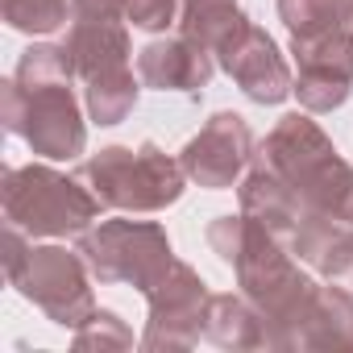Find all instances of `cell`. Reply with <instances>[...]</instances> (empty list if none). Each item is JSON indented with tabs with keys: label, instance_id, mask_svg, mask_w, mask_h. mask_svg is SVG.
Masks as SVG:
<instances>
[{
	"label": "cell",
	"instance_id": "cell-1",
	"mask_svg": "<svg viewBox=\"0 0 353 353\" xmlns=\"http://www.w3.org/2000/svg\"><path fill=\"white\" fill-rule=\"evenodd\" d=\"M208 245L237 270L241 295L266 316V336L270 349H283L287 328L295 324L299 307L312 295V279L299 270V258L283 237H274L262 221L254 216H216L208 225Z\"/></svg>",
	"mask_w": 353,
	"mask_h": 353
},
{
	"label": "cell",
	"instance_id": "cell-2",
	"mask_svg": "<svg viewBox=\"0 0 353 353\" xmlns=\"http://www.w3.org/2000/svg\"><path fill=\"white\" fill-rule=\"evenodd\" d=\"M258 166H266L316 212L341 216L353 225V166L341 158L332 137L303 112H287L266 141L254 154Z\"/></svg>",
	"mask_w": 353,
	"mask_h": 353
},
{
	"label": "cell",
	"instance_id": "cell-3",
	"mask_svg": "<svg viewBox=\"0 0 353 353\" xmlns=\"http://www.w3.org/2000/svg\"><path fill=\"white\" fill-rule=\"evenodd\" d=\"M30 233H21L17 225L5 229V274L9 283L50 316V324L59 328H79L92 312V283H88V262L75 250L63 245H30Z\"/></svg>",
	"mask_w": 353,
	"mask_h": 353
},
{
	"label": "cell",
	"instance_id": "cell-4",
	"mask_svg": "<svg viewBox=\"0 0 353 353\" xmlns=\"http://www.w3.org/2000/svg\"><path fill=\"white\" fill-rule=\"evenodd\" d=\"M0 200H5V221L30 237L88 233V225L104 208L88 183L71 179V174L54 166H42V162L9 166L5 183H0Z\"/></svg>",
	"mask_w": 353,
	"mask_h": 353
},
{
	"label": "cell",
	"instance_id": "cell-5",
	"mask_svg": "<svg viewBox=\"0 0 353 353\" xmlns=\"http://www.w3.org/2000/svg\"><path fill=\"white\" fill-rule=\"evenodd\" d=\"M79 179L100 196L104 208L117 212H162L183 196L188 170L154 141L129 150V145H104L79 166Z\"/></svg>",
	"mask_w": 353,
	"mask_h": 353
},
{
	"label": "cell",
	"instance_id": "cell-6",
	"mask_svg": "<svg viewBox=\"0 0 353 353\" xmlns=\"http://www.w3.org/2000/svg\"><path fill=\"white\" fill-rule=\"evenodd\" d=\"M0 117L5 129L17 133L34 154L71 162L88 145V125L79 112V100L71 92V79H26L13 75L0 83Z\"/></svg>",
	"mask_w": 353,
	"mask_h": 353
},
{
	"label": "cell",
	"instance_id": "cell-7",
	"mask_svg": "<svg viewBox=\"0 0 353 353\" xmlns=\"http://www.w3.org/2000/svg\"><path fill=\"white\" fill-rule=\"evenodd\" d=\"M79 254L100 283H129L141 295L174 266L170 237L154 221H104L79 237Z\"/></svg>",
	"mask_w": 353,
	"mask_h": 353
},
{
	"label": "cell",
	"instance_id": "cell-8",
	"mask_svg": "<svg viewBox=\"0 0 353 353\" xmlns=\"http://www.w3.org/2000/svg\"><path fill=\"white\" fill-rule=\"evenodd\" d=\"M145 303H150V324L141 336L145 353H170V349L200 345L212 291L188 262H174L166 270V279L154 291H145Z\"/></svg>",
	"mask_w": 353,
	"mask_h": 353
},
{
	"label": "cell",
	"instance_id": "cell-9",
	"mask_svg": "<svg viewBox=\"0 0 353 353\" xmlns=\"http://www.w3.org/2000/svg\"><path fill=\"white\" fill-rule=\"evenodd\" d=\"M216 63L254 104H283L287 96H295V75H291L283 50L250 17L216 46Z\"/></svg>",
	"mask_w": 353,
	"mask_h": 353
},
{
	"label": "cell",
	"instance_id": "cell-10",
	"mask_svg": "<svg viewBox=\"0 0 353 353\" xmlns=\"http://www.w3.org/2000/svg\"><path fill=\"white\" fill-rule=\"evenodd\" d=\"M295 96L307 112H332L353 92V30L291 38Z\"/></svg>",
	"mask_w": 353,
	"mask_h": 353
},
{
	"label": "cell",
	"instance_id": "cell-11",
	"mask_svg": "<svg viewBox=\"0 0 353 353\" xmlns=\"http://www.w3.org/2000/svg\"><path fill=\"white\" fill-rule=\"evenodd\" d=\"M254 133H250V121L241 112H216L179 154L188 179L208 188V192H225L233 188L245 166L254 162Z\"/></svg>",
	"mask_w": 353,
	"mask_h": 353
},
{
	"label": "cell",
	"instance_id": "cell-12",
	"mask_svg": "<svg viewBox=\"0 0 353 353\" xmlns=\"http://www.w3.org/2000/svg\"><path fill=\"white\" fill-rule=\"evenodd\" d=\"M129 21L121 13H79L67 30V50L75 59V75L83 83H100L112 75H129Z\"/></svg>",
	"mask_w": 353,
	"mask_h": 353
},
{
	"label": "cell",
	"instance_id": "cell-13",
	"mask_svg": "<svg viewBox=\"0 0 353 353\" xmlns=\"http://www.w3.org/2000/svg\"><path fill=\"white\" fill-rule=\"evenodd\" d=\"M216 71V54L192 38H158L137 54V75L154 92H183L200 96Z\"/></svg>",
	"mask_w": 353,
	"mask_h": 353
},
{
	"label": "cell",
	"instance_id": "cell-14",
	"mask_svg": "<svg viewBox=\"0 0 353 353\" xmlns=\"http://www.w3.org/2000/svg\"><path fill=\"white\" fill-rule=\"evenodd\" d=\"M283 349H353V291L341 283H316L287 328Z\"/></svg>",
	"mask_w": 353,
	"mask_h": 353
},
{
	"label": "cell",
	"instance_id": "cell-15",
	"mask_svg": "<svg viewBox=\"0 0 353 353\" xmlns=\"http://www.w3.org/2000/svg\"><path fill=\"white\" fill-rule=\"evenodd\" d=\"M291 254L316 274H324L328 283H341L353 291V225L349 221L307 208L291 233Z\"/></svg>",
	"mask_w": 353,
	"mask_h": 353
},
{
	"label": "cell",
	"instance_id": "cell-16",
	"mask_svg": "<svg viewBox=\"0 0 353 353\" xmlns=\"http://www.w3.org/2000/svg\"><path fill=\"white\" fill-rule=\"evenodd\" d=\"M237 196H241V212H245V216L262 221L274 237H283V241L291 245V233H295L299 216L307 212V204L279 179V174H270L266 166L254 162V170L241 179Z\"/></svg>",
	"mask_w": 353,
	"mask_h": 353
},
{
	"label": "cell",
	"instance_id": "cell-17",
	"mask_svg": "<svg viewBox=\"0 0 353 353\" xmlns=\"http://www.w3.org/2000/svg\"><path fill=\"white\" fill-rule=\"evenodd\" d=\"M204 336L221 349H270L266 316L245 295H212Z\"/></svg>",
	"mask_w": 353,
	"mask_h": 353
},
{
	"label": "cell",
	"instance_id": "cell-18",
	"mask_svg": "<svg viewBox=\"0 0 353 353\" xmlns=\"http://www.w3.org/2000/svg\"><path fill=\"white\" fill-rule=\"evenodd\" d=\"M245 21V13L237 9V0H183V17H179V34L208 46L216 54V46Z\"/></svg>",
	"mask_w": 353,
	"mask_h": 353
},
{
	"label": "cell",
	"instance_id": "cell-19",
	"mask_svg": "<svg viewBox=\"0 0 353 353\" xmlns=\"http://www.w3.org/2000/svg\"><path fill=\"white\" fill-rule=\"evenodd\" d=\"M279 17L291 38L353 30V0H279Z\"/></svg>",
	"mask_w": 353,
	"mask_h": 353
},
{
	"label": "cell",
	"instance_id": "cell-20",
	"mask_svg": "<svg viewBox=\"0 0 353 353\" xmlns=\"http://www.w3.org/2000/svg\"><path fill=\"white\" fill-rule=\"evenodd\" d=\"M137 79L133 71L129 75H112V79H100V83H88L83 88V100H88V117L96 125H121L133 108H137Z\"/></svg>",
	"mask_w": 353,
	"mask_h": 353
},
{
	"label": "cell",
	"instance_id": "cell-21",
	"mask_svg": "<svg viewBox=\"0 0 353 353\" xmlns=\"http://www.w3.org/2000/svg\"><path fill=\"white\" fill-rule=\"evenodd\" d=\"M0 17L17 34H54L71 21V0H0Z\"/></svg>",
	"mask_w": 353,
	"mask_h": 353
},
{
	"label": "cell",
	"instance_id": "cell-22",
	"mask_svg": "<svg viewBox=\"0 0 353 353\" xmlns=\"http://www.w3.org/2000/svg\"><path fill=\"white\" fill-rule=\"evenodd\" d=\"M133 332L125 328V320L117 312H92L79 328H75V349H129Z\"/></svg>",
	"mask_w": 353,
	"mask_h": 353
},
{
	"label": "cell",
	"instance_id": "cell-23",
	"mask_svg": "<svg viewBox=\"0 0 353 353\" xmlns=\"http://www.w3.org/2000/svg\"><path fill=\"white\" fill-rule=\"evenodd\" d=\"M174 5L179 0H125V21L145 34H162L174 21Z\"/></svg>",
	"mask_w": 353,
	"mask_h": 353
}]
</instances>
